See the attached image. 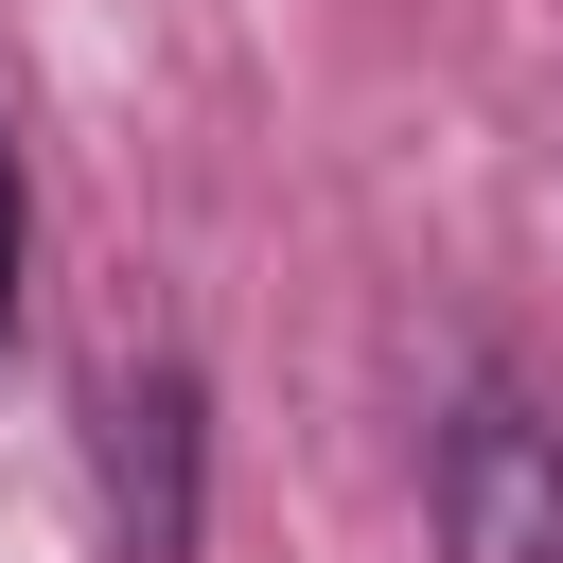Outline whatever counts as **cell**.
I'll return each mask as SVG.
<instances>
[{
	"label": "cell",
	"mask_w": 563,
	"mask_h": 563,
	"mask_svg": "<svg viewBox=\"0 0 563 563\" xmlns=\"http://www.w3.org/2000/svg\"><path fill=\"white\" fill-rule=\"evenodd\" d=\"M0 299H18V158H0Z\"/></svg>",
	"instance_id": "obj_3"
},
{
	"label": "cell",
	"mask_w": 563,
	"mask_h": 563,
	"mask_svg": "<svg viewBox=\"0 0 563 563\" xmlns=\"http://www.w3.org/2000/svg\"><path fill=\"white\" fill-rule=\"evenodd\" d=\"M106 493H123V563H194V369L106 387Z\"/></svg>",
	"instance_id": "obj_2"
},
{
	"label": "cell",
	"mask_w": 563,
	"mask_h": 563,
	"mask_svg": "<svg viewBox=\"0 0 563 563\" xmlns=\"http://www.w3.org/2000/svg\"><path fill=\"white\" fill-rule=\"evenodd\" d=\"M440 563H563V405L545 387H457L440 422Z\"/></svg>",
	"instance_id": "obj_1"
}]
</instances>
